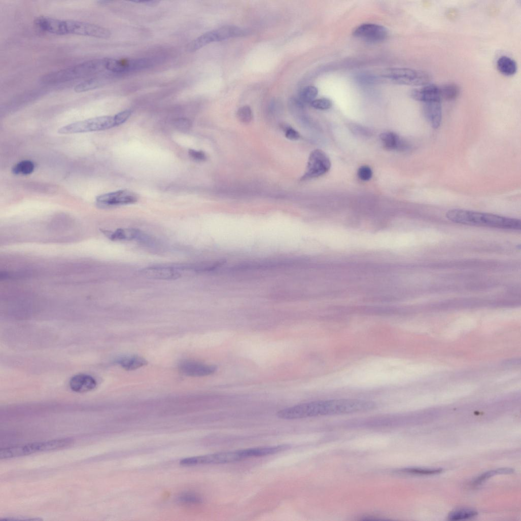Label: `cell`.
Segmentation results:
<instances>
[{
	"instance_id": "obj_32",
	"label": "cell",
	"mask_w": 521,
	"mask_h": 521,
	"mask_svg": "<svg viewBox=\"0 0 521 521\" xmlns=\"http://www.w3.org/2000/svg\"><path fill=\"white\" fill-rule=\"evenodd\" d=\"M358 175L359 179L362 181H369L372 178L373 171L370 166L364 165L359 168Z\"/></svg>"
},
{
	"instance_id": "obj_17",
	"label": "cell",
	"mask_w": 521,
	"mask_h": 521,
	"mask_svg": "<svg viewBox=\"0 0 521 521\" xmlns=\"http://www.w3.org/2000/svg\"><path fill=\"white\" fill-rule=\"evenodd\" d=\"M97 383L92 376L86 374H79L74 376L71 380L70 386L72 391L76 393H85L95 389Z\"/></svg>"
},
{
	"instance_id": "obj_29",
	"label": "cell",
	"mask_w": 521,
	"mask_h": 521,
	"mask_svg": "<svg viewBox=\"0 0 521 521\" xmlns=\"http://www.w3.org/2000/svg\"><path fill=\"white\" fill-rule=\"evenodd\" d=\"M442 469L406 468L400 471L402 473L415 475H434L441 473Z\"/></svg>"
},
{
	"instance_id": "obj_3",
	"label": "cell",
	"mask_w": 521,
	"mask_h": 521,
	"mask_svg": "<svg viewBox=\"0 0 521 521\" xmlns=\"http://www.w3.org/2000/svg\"><path fill=\"white\" fill-rule=\"evenodd\" d=\"M105 70H106L105 59H95L84 62L71 68L50 73L44 77L42 81L46 84L64 82L93 75Z\"/></svg>"
},
{
	"instance_id": "obj_5",
	"label": "cell",
	"mask_w": 521,
	"mask_h": 521,
	"mask_svg": "<svg viewBox=\"0 0 521 521\" xmlns=\"http://www.w3.org/2000/svg\"><path fill=\"white\" fill-rule=\"evenodd\" d=\"M117 126L114 116H100L68 124L61 127L58 133L73 134L109 129Z\"/></svg>"
},
{
	"instance_id": "obj_28",
	"label": "cell",
	"mask_w": 521,
	"mask_h": 521,
	"mask_svg": "<svg viewBox=\"0 0 521 521\" xmlns=\"http://www.w3.org/2000/svg\"><path fill=\"white\" fill-rule=\"evenodd\" d=\"M237 117L239 121L242 123H250L253 117L251 108L248 106L240 108L237 111Z\"/></svg>"
},
{
	"instance_id": "obj_19",
	"label": "cell",
	"mask_w": 521,
	"mask_h": 521,
	"mask_svg": "<svg viewBox=\"0 0 521 521\" xmlns=\"http://www.w3.org/2000/svg\"><path fill=\"white\" fill-rule=\"evenodd\" d=\"M497 67L499 72L506 76H513L517 71V64L515 61L506 56H501L498 59Z\"/></svg>"
},
{
	"instance_id": "obj_36",
	"label": "cell",
	"mask_w": 521,
	"mask_h": 521,
	"mask_svg": "<svg viewBox=\"0 0 521 521\" xmlns=\"http://www.w3.org/2000/svg\"><path fill=\"white\" fill-rule=\"evenodd\" d=\"M2 520L7 521H29V520H43L41 518H28L27 517H9L4 518H2Z\"/></svg>"
},
{
	"instance_id": "obj_9",
	"label": "cell",
	"mask_w": 521,
	"mask_h": 521,
	"mask_svg": "<svg viewBox=\"0 0 521 521\" xmlns=\"http://www.w3.org/2000/svg\"><path fill=\"white\" fill-rule=\"evenodd\" d=\"M188 267L178 266H155L141 271V274L149 279L159 280H176L181 278Z\"/></svg>"
},
{
	"instance_id": "obj_10",
	"label": "cell",
	"mask_w": 521,
	"mask_h": 521,
	"mask_svg": "<svg viewBox=\"0 0 521 521\" xmlns=\"http://www.w3.org/2000/svg\"><path fill=\"white\" fill-rule=\"evenodd\" d=\"M137 201V196L127 190H120L103 194L96 198L98 204L103 207H111L133 204Z\"/></svg>"
},
{
	"instance_id": "obj_25",
	"label": "cell",
	"mask_w": 521,
	"mask_h": 521,
	"mask_svg": "<svg viewBox=\"0 0 521 521\" xmlns=\"http://www.w3.org/2000/svg\"><path fill=\"white\" fill-rule=\"evenodd\" d=\"M318 94V89L312 86H309L303 88L301 91L299 100L302 103H311Z\"/></svg>"
},
{
	"instance_id": "obj_34",
	"label": "cell",
	"mask_w": 521,
	"mask_h": 521,
	"mask_svg": "<svg viewBox=\"0 0 521 521\" xmlns=\"http://www.w3.org/2000/svg\"><path fill=\"white\" fill-rule=\"evenodd\" d=\"M285 136L288 139L292 141L298 140L300 137L299 133L293 128L290 127L286 128L285 130Z\"/></svg>"
},
{
	"instance_id": "obj_6",
	"label": "cell",
	"mask_w": 521,
	"mask_h": 521,
	"mask_svg": "<svg viewBox=\"0 0 521 521\" xmlns=\"http://www.w3.org/2000/svg\"><path fill=\"white\" fill-rule=\"evenodd\" d=\"M384 77L396 83L410 86H425L431 81L430 75L425 71L409 68H391L387 70Z\"/></svg>"
},
{
	"instance_id": "obj_15",
	"label": "cell",
	"mask_w": 521,
	"mask_h": 521,
	"mask_svg": "<svg viewBox=\"0 0 521 521\" xmlns=\"http://www.w3.org/2000/svg\"><path fill=\"white\" fill-rule=\"evenodd\" d=\"M414 99L424 102L441 101L440 87L434 84H427L420 89H414L411 92Z\"/></svg>"
},
{
	"instance_id": "obj_22",
	"label": "cell",
	"mask_w": 521,
	"mask_h": 521,
	"mask_svg": "<svg viewBox=\"0 0 521 521\" xmlns=\"http://www.w3.org/2000/svg\"><path fill=\"white\" fill-rule=\"evenodd\" d=\"M441 99L447 100H453L456 99L460 94V88L458 85L454 83L445 84L440 87Z\"/></svg>"
},
{
	"instance_id": "obj_35",
	"label": "cell",
	"mask_w": 521,
	"mask_h": 521,
	"mask_svg": "<svg viewBox=\"0 0 521 521\" xmlns=\"http://www.w3.org/2000/svg\"><path fill=\"white\" fill-rule=\"evenodd\" d=\"M189 152L190 156L196 160L204 161L206 159V156L202 151L190 149Z\"/></svg>"
},
{
	"instance_id": "obj_11",
	"label": "cell",
	"mask_w": 521,
	"mask_h": 521,
	"mask_svg": "<svg viewBox=\"0 0 521 521\" xmlns=\"http://www.w3.org/2000/svg\"><path fill=\"white\" fill-rule=\"evenodd\" d=\"M249 459L247 449L199 456L200 464H225Z\"/></svg>"
},
{
	"instance_id": "obj_37",
	"label": "cell",
	"mask_w": 521,
	"mask_h": 521,
	"mask_svg": "<svg viewBox=\"0 0 521 521\" xmlns=\"http://www.w3.org/2000/svg\"><path fill=\"white\" fill-rule=\"evenodd\" d=\"M133 3L144 4L145 5L149 6V7H154V6H157L159 3V2H157V1H146V2H133Z\"/></svg>"
},
{
	"instance_id": "obj_27",
	"label": "cell",
	"mask_w": 521,
	"mask_h": 521,
	"mask_svg": "<svg viewBox=\"0 0 521 521\" xmlns=\"http://www.w3.org/2000/svg\"><path fill=\"white\" fill-rule=\"evenodd\" d=\"M513 473V470L511 468H500L496 470H494L487 472L480 476H479L476 480H474L473 483L474 485H479L491 478V477L497 475V474H511Z\"/></svg>"
},
{
	"instance_id": "obj_30",
	"label": "cell",
	"mask_w": 521,
	"mask_h": 521,
	"mask_svg": "<svg viewBox=\"0 0 521 521\" xmlns=\"http://www.w3.org/2000/svg\"><path fill=\"white\" fill-rule=\"evenodd\" d=\"M181 502L188 504H199L202 502V499L198 495L193 493H185L179 497Z\"/></svg>"
},
{
	"instance_id": "obj_20",
	"label": "cell",
	"mask_w": 521,
	"mask_h": 521,
	"mask_svg": "<svg viewBox=\"0 0 521 521\" xmlns=\"http://www.w3.org/2000/svg\"><path fill=\"white\" fill-rule=\"evenodd\" d=\"M380 138L384 147L390 150L399 149L403 145L399 135L393 132L382 133Z\"/></svg>"
},
{
	"instance_id": "obj_31",
	"label": "cell",
	"mask_w": 521,
	"mask_h": 521,
	"mask_svg": "<svg viewBox=\"0 0 521 521\" xmlns=\"http://www.w3.org/2000/svg\"><path fill=\"white\" fill-rule=\"evenodd\" d=\"M332 102L328 99L322 98L314 100L310 103V106L318 110H326L332 107Z\"/></svg>"
},
{
	"instance_id": "obj_12",
	"label": "cell",
	"mask_w": 521,
	"mask_h": 521,
	"mask_svg": "<svg viewBox=\"0 0 521 521\" xmlns=\"http://www.w3.org/2000/svg\"><path fill=\"white\" fill-rule=\"evenodd\" d=\"M354 36L362 40L371 43L380 42L388 36L387 29L381 25L374 24H364L357 27Z\"/></svg>"
},
{
	"instance_id": "obj_1",
	"label": "cell",
	"mask_w": 521,
	"mask_h": 521,
	"mask_svg": "<svg viewBox=\"0 0 521 521\" xmlns=\"http://www.w3.org/2000/svg\"><path fill=\"white\" fill-rule=\"evenodd\" d=\"M376 407V404L371 401L334 399L296 405L280 410L276 415L281 419L292 420L364 412L374 410Z\"/></svg>"
},
{
	"instance_id": "obj_18",
	"label": "cell",
	"mask_w": 521,
	"mask_h": 521,
	"mask_svg": "<svg viewBox=\"0 0 521 521\" xmlns=\"http://www.w3.org/2000/svg\"><path fill=\"white\" fill-rule=\"evenodd\" d=\"M219 42L216 29L207 32L192 41L188 46L189 52H195L205 46L215 42Z\"/></svg>"
},
{
	"instance_id": "obj_4",
	"label": "cell",
	"mask_w": 521,
	"mask_h": 521,
	"mask_svg": "<svg viewBox=\"0 0 521 521\" xmlns=\"http://www.w3.org/2000/svg\"><path fill=\"white\" fill-rule=\"evenodd\" d=\"M74 443L71 438L36 442L0 450V459H8L26 456L34 453L60 449Z\"/></svg>"
},
{
	"instance_id": "obj_2",
	"label": "cell",
	"mask_w": 521,
	"mask_h": 521,
	"mask_svg": "<svg viewBox=\"0 0 521 521\" xmlns=\"http://www.w3.org/2000/svg\"><path fill=\"white\" fill-rule=\"evenodd\" d=\"M446 217L457 224L493 228L519 230L520 220L491 214L454 209L447 211Z\"/></svg>"
},
{
	"instance_id": "obj_23",
	"label": "cell",
	"mask_w": 521,
	"mask_h": 521,
	"mask_svg": "<svg viewBox=\"0 0 521 521\" xmlns=\"http://www.w3.org/2000/svg\"><path fill=\"white\" fill-rule=\"evenodd\" d=\"M35 168L34 163L30 160H23L12 168V172L16 175L27 176L33 172Z\"/></svg>"
},
{
	"instance_id": "obj_8",
	"label": "cell",
	"mask_w": 521,
	"mask_h": 521,
	"mask_svg": "<svg viewBox=\"0 0 521 521\" xmlns=\"http://www.w3.org/2000/svg\"><path fill=\"white\" fill-rule=\"evenodd\" d=\"M331 165L330 160L324 151L315 150L309 156L306 168L301 180L305 181L320 177L329 170Z\"/></svg>"
},
{
	"instance_id": "obj_7",
	"label": "cell",
	"mask_w": 521,
	"mask_h": 521,
	"mask_svg": "<svg viewBox=\"0 0 521 521\" xmlns=\"http://www.w3.org/2000/svg\"><path fill=\"white\" fill-rule=\"evenodd\" d=\"M74 34L99 39L111 36L108 29L95 24L74 20H62V36Z\"/></svg>"
},
{
	"instance_id": "obj_33",
	"label": "cell",
	"mask_w": 521,
	"mask_h": 521,
	"mask_svg": "<svg viewBox=\"0 0 521 521\" xmlns=\"http://www.w3.org/2000/svg\"><path fill=\"white\" fill-rule=\"evenodd\" d=\"M131 114V111L125 110L115 115L117 126L122 124L126 121Z\"/></svg>"
},
{
	"instance_id": "obj_13",
	"label": "cell",
	"mask_w": 521,
	"mask_h": 521,
	"mask_svg": "<svg viewBox=\"0 0 521 521\" xmlns=\"http://www.w3.org/2000/svg\"><path fill=\"white\" fill-rule=\"evenodd\" d=\"M181 372L191 377H204L214 374L218 369L216 366L205 364L193 361H186L180 365Z\"/></svg>"
},
{
	"instance_id": "obj_24",
	"label": "cell",
	"mask_w": 521,
	"mask_h": 521,
	"mask_svg": "<svg viewBox=\"0 0 521 521\" xmlns=\"http://www.w3.org/2000/svg\"><path fill=\"white\" fill-rule=\"evenodd\" d=\"M102 81L99 78H91L82 82L75 88L76 92L80 93L95 89L102 85Z\"/></svg>"
},
{
	"instance_id": "obj_21",
	"label": "cell",
	"mask_w": 521,
	"mask_h": 521,
	"mask_svg": "<svg viewBox=\"0 0 521 521\" xmlns=\"http://www.w3.org/2000/svg\"><path fill=\"white\" fill-rule=\"evenodd\" d=\"M118 363L123 368L128 371L136 370L147 364L145 359L136 356L123 358L119 361Z\"/></svg>"
},
{
	"instance_id": "obj_16",
	"label": "cell",
	"mask_w": 521,
	"mask_h": 521,
	"mask_svg": "<svg viewBox=\"0 0 521 521\" xmlns=\"http://www.w3.org/2000/svg\"><path fill=\"white\" fill-rule=\"evenodd\" d=\"M423 111L425 118L431 125L437 129L441 124L442 117L441 101L424 102Z\"/></svg>"
},
{
	"instance_id": "obj_14",
	"label": "cell",
	"mask_w": 521,
	"mask_h": 521,
	"mask_svg": "<svg viewBox=\"0 0 521 521\" xmlns=\"http://www.w3.org/2000/svg\"><path fill=\"white\" fill-rule=\"evenodd\" d=\"M104 233L111 240L115 241L137 240L145 242L150 240L148 236L133 228L119 229L114 232Z\"/></svg>"
},
{
	"instance_id": "obj_26",
	"label": "cell",
	"mask_w": 521,
	"mask_h": 521,
	"mask_svg": "<svg viewBox=\"0 0 521 521\" xmlns=\"http://www.w3.org/2000/svg\"><path fill=\"white\" fill-rule=\"evenodd\" d=\"M477 512L472 509H460L454 511L448 515L450 520H459L473 517L477 515Z\"/></svg>"
}]
</instances>
